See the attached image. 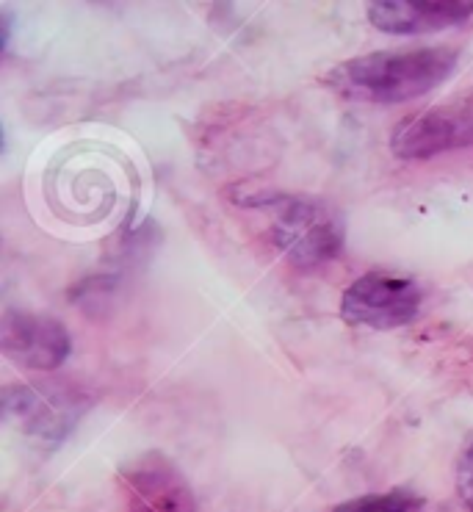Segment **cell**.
Wrapping results in <instances>:
<instances>
[{
	"instance_id": "9c48e42d",
	"label": "cell",
	"mask_w": 473,
	"mask_h": 512,
	"mask_svg": "<svg viewBox=\"0 0 473 512\" xmlns=\"http://www.w3.org/2000/svg\"><path fill=\"white\" fill-rule=\"evenodd\" d=\"M424 501L407 490H388V493H368L360 499L343 501L330 512H415Z\"/></svg>"
},
{
	"instance_id": "ba28073f",
	"label": "cell",
	"mask_w": 473,
	"mask_h": 512,
	"mask_svg": "<svg viewBox=\"0 0 473 512\" xmlns=\"http://www.w3.org/2000/svg\"><path fill=\"white\" fill-rule=\"evenodd\" d=\"M473 0H382L368 6V20L385 34H432L468 23Z\"/></svg>"
},
{
	"instance_id": "3957f363",
	"label": "cell",
	"mask_w": 473,
	"mask_h": 512,
	"mask_svg": "<svg viewBox=\"0 0 473 512\" xmlns=\"http://www.w3.org/2000/svg\"><path fill=\"white\" fill-rule=\"evenodd\" d=\"M6 407L25 432L61 441L92 407V393L75 380H42L6 391Z\"/></svg>"
},
{
	"instance_id": "277c9868",
	"label": "cell",
	"mask_w": 473,
	"mask_h": 512,
	"mask_svg": "<svg viewBox=\"0 0 473 512\" xmlns=\"http://www.w3.org/2000/svg\"><path fill=\"white\" fill-rule=\"evenodd\" d=\"M424 302L421 286L391 272H366L349 283L341 297L343 322L371 330H393L404 327L418 316Z\"/></svg>"
},
{
	"instance_id": "52a82bcc",
	"label": "cell",
	"mask_w": 473,
	"mask_h": 512,
	"mask_svg": "<svg viewBox=\"0 0 473 512\" xmlns=\"http://www.w3.org/2000/svg\"><path fill=\"white\" fill-rule=\"evenodd\" d=\"M122 512H197L189 482L161 454H147L119 474Z\"/></svg>"
},
{
	"instance_id": "7a4b0ae2",
	"label": "cell",
	"mask_w": 473,
	"mask_h": 512,
	"mask_svg": "<svg viewBox=\"0 0 473 512\" xmlns=\"http://www.w3.org/2000/svg\"><path fill=\"white\" fill-rule=\"evenodd\" d=\"M247 205L266 208L269 241L288 266L310 272L341 258L343 230L330 208L299 197H283V194L247 200Z\"/></svg>"
},
{
	"instance_id": "8992f818",
	"label": "cell",
	"mask_w": 473,
	"mask_h": 512,
	"mask_svg": "<svg viewBox=\"0 0 473 512\" xmlns=\"http://www.w3.org/2000/svg\"><path fill=\"white\" fill-rule=\"evenodd\" d=\"M0 349L3 355L31 371L59 369L70 358V330L45 313L31 310H6L0 322Z\"/></svg>"
},
{
	"instance_id": "5b68a950",
	"label": "cell",
	"mask_w": 473,
	"mask_h": 512,
	"mask_svg": "<svg viewBox=\"0 0 473 512\" xmlns=\"http://www.w3.org/2000/svg\"><path fill=\"white\" fill-rule=\"evenodd\" d=\"M473 147V103L426 108L396 125L393 155L404 161H429L440 153Z\"/></svg>"
},
{
	"instance_id": "6da1fadb",
	"label": "cell",
	"mask_w": 473,
	"mask_h": 512,
	"mask_svg": "<svg viewBox=\"0 0 473 512\" xmlns=\"http://www.w3.org/2000/svg\"><path fill=\"white\" fill-rule=\"evenodd\" d=\"M457 59V50L451 48L371 53L330 70V84L335 92L360 103H407L438 89L454 72Z\"/></svg>"
}]
</instances>
